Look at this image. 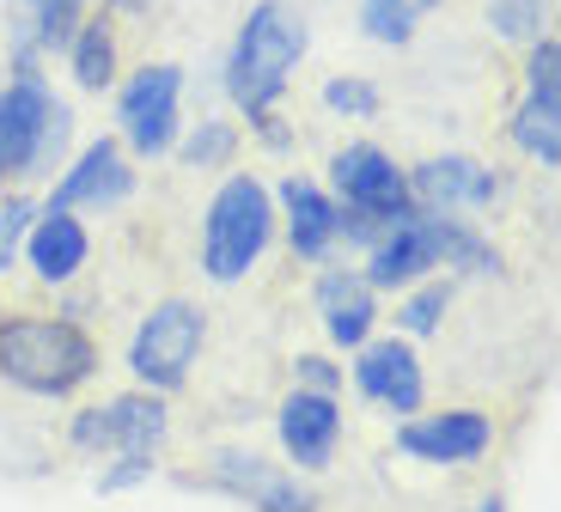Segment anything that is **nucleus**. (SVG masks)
Wrapping results in <instances>:
<instances>
[{"mask_svg":"<svg viewBox=\"0 0 561 512\" xmlns=\"http://www.w3.org/2000/svg\"><path fill=\"white\" fill-rule=\"evenodd\" d=\"M306 49H311V31L299 19V7H287V0H256L239 25L232 56H226V92H232V104L251 123L268 116L275 98L287 92V80H294V68L306 61Z\"/></svg>","mask_w":561,"mask_h":512,"instance_id":"1","label":"nucleus"},{"mask_svg":"<svg viewBox=\"0 0 561 512\" xmlns=\"http://www.w3.org/2000/svg\"><path fill=\"white\" fill-rule=\"evenodd\" d=\"M99 373V348L68 318H7L0 323V378L31 397H73Z\"/></svg>","mask_w":561,"mask_h":512,"instance_id":"2","label":"nucleus"},{"mask_svg":"<svg viewBox=\"0 0 561 512\" xmlns=\"http://www.w3.org/2000/svg\"><path fill=\"white\" fill-rule=\"evenodd\" d=\"M275 238V195L251 178V171H232V178L214 190L208 220H202V269L214 281H239L251 275V263L268 250Z\"/></svg>","mask_w":561,"mask_h":512,"instance_id":"3","label":"nucleus"},{"mask_svg":"<svg viewBox=\"0 0 561 512\" xmlns=\"http://www.w3.org/2000/svg\"><path fill=\"white\" fill-rule=\"evenodd\" d=\"M202 342H208V323H202L196 305L165 299V305H153V311L140 318L135 342H128V373L140 378V390L165 397V390H178L183 378H190Z\"/></svg>","mask_w":561,"mask_h":512,"instance_id":"4","label":"nucleus"},{"mask_svg":"<svg viewBox=\"0 0 561 512\" xmlns=\"http://www.w3.org/2000/svg\"><path fill=\"white\" fill-rule=\"evenodd\" d=\"M330 183H336V208L360 214L385 232V226L409 220L415 214V195H409V171H397V159L373 140H354L330 159Z\"/></svg>","mask_w":561,"mask_h":512,"instance_id":"5","label":"nucleus"},{"mask_svg":"<svg viewBox=\"0 0 561 512\" xmlns=\"http://www.w3.org/2000/svg\"><path fill=\"white\" fill-rule=\"evenodd\" d=\"M446 232H451L446 214H421V208L409 214V220L385 226V232L366 244V287L397 293V287L427 281L434 269H446Z\"/></svg>","mask_w":561,"mask_h":512,"instance_id":"6","label":"nucleus"},{"mask_svg":"<svg viewBox=\"0 0 561 512\" xmlns=\"http://www.w3.org/2000/svg\"><path fill=\"white\" fill-rule=\"evenodd\" d=\"M178 98H183V68H171V61L128 73L123 92H116V123H123L128 152L159 159V152L178 147Z\"/></svg>","mask_w":561,"mask_h":512,"instance_id":"7","label":"nucleus"},{"mask_svg":"<svg viewBox=\"0 0 561 512\" xmlns=\"http://www.w3.org/2000/svg\"><path fill=\"white\" fill-rule=\"evenodd\" d=\"M73 445L80 452H111V457H153L165 445V402L153 390H128L99 409L73 416Z\"/></svg>","mask_w":561,"mask_h":512,"instance_id":"8","label":"nucleus"},{"mask_svg":"<svg viewBox=\"0 0 561 512\" xmlns=\"http://www.w3.org/2000/svg\"><path fill=\"white\" fill-rule=\"evenodd\" d=\"M61 98L43 86V73H25V80L0 86V190L7 178H31L43 152V128L56 116Z\"/></svg>","mask_w":561,"mask_h":512,"instance_id":"9","label":"nucleus"},{"mask_svg":"<svg viewBox=\"0 0 561 512\" xmlns=\"http://www.w3.org/2000/svg\"><path fill=\"white\" fill-rule=\"evenodd\" d=\"M354 390H360L366 402L391 409V416H415V409H421V390H427L415 342H403V335L360 342V348H354Z\"/></svg>","mask_w":561,"mask_h":512,"instance_id":"10","label":"nucleus"},{"mask_svg":"<svg viewBox=\"0 0 561 512\" xmlns=\"http://www.w3.org/2000/svg\"><path fill=\"white\" fill-rule=\"evenodd\" d=\"M494 445V421L482 409H446V416H409L397 428V452L415 464H477Z\"/></svg>","mask_w":561,"mask_h":512,"instance_id":"11","label":"nucleus"},{"mask_svg":"<svg viewBox=\"0 0 561 512\" xmlns=\"http://www.w3.org/2000/svg\"><path fill=\"white\" fill-rule=\"evenodd\" d=\"M128 190H135V166H128L123 140H92L56 178L49 208H116V202H128Z\"/></svg>","mask_w":561,"mask_h":512,"instance_id":"12","label":"nucleus"},{"mask_svg":"<svg viewBox=\"0 0 561 512\" xmlns=\"http://www.w3.org/2000/svg\"><path fill=\"white\" fill-rule=\"evenodd\" d=\"M409 195H415L421 214L489 208L494 195H501V178L489 166H477L470 152H446V159H427V166L409 171Z\"/></svg>","mask_w":561,"mask_h":512,"instance_id":"13","label":"nucleus"},{"mask_svg":"<svg viewBox=\"0 0 561 512\" xmlns=\"http://www.w3.org/2000/svg\"><path fill=\"white\" fill-rule=\"evenodd\" d=\"M275 433H280V452L294 457L299 470H330V457H336V445H342L336 397L294 385V397L280 402V416H275Z\"/></svg>","mask_w":561,"mask_h":512,"instance_id":"14","label":"nucleus"},{"mask_svg":"<svg viewBox=\"0 0 561 512\" xmlns=\"http://www.w3.org/2000/svg\"><path fill=\"white\" fill-rule=\"evenodd\" d=\"M214 488L239 494L251 512H311V488L280 464H263L256 452H220L214 457Z\"/></svg>","mask_w":561,"mask_h":512,"instance_id":"15","label":"nucleus"},{"mask_svg":"<svg viewBox=\"0 0 561 512\" xmlns=\"http://www.w3.org/2000/svg\"><path fill=\"white\" fill-rule=\"evenodd\" d=\"M318 311H323V330H330V342H336V348L373 342L379 299H373L366 275H354V269H323V275H318Z\"/></svg>","mask_w":561,"mask_h":512,"instance_id":"16","label":"nucleus"},{"mask_svg":"<svg viewBox=\"0 0 561 512\" xmlns=\"http://www.w3.org/2000/svg\"><path fill=\"white\" fill-rule=\"evenodd\" d=\"M92 257V232L73 220L68 208H43L25 232V263L37 269V281H73Z\"/></svg>","mask_w":561,"mask_h":512,"instance_id":"17","label":"nucleus"},{"mask_svg":"<svg viewBox=\"0 0 561 512\" xmlns=\"http://www.w3.org/2000/svg\"><path fill=\"white\" fill-rule=\"evenodd\" d=\"M280 214H287V244H294L306 263H323L330 244H336V202H330L311 178H287L280 183Z\"/></svg>","mask_w":561,"mask_h":512,"instance_id":"18","label":"nucleus"},{"mask_svg":"<svg viewBox=\"0 0 561 512\" xmlns=\"http://www.w3.org/2000/svg\"><path fill=\"white\" fill-rule=\"evenodd\" d=\"M68 61H73V80L85 92H104L116 80V37H111V19H85L68 43Z\"/></svg>","mask_w":561,"mask_h":512,"instance_id":"19","label":"nucleus"},{"mask_svg":"<svg viewBox=\"0 0 561 512\" xmlns=\"http://www.w3.org/2000/svg\"><path fill=\"white\" fill-rule=\"evenodd\" d=\"M25 13L31 19L19 31H25V43L43 56V49H68L73 43V31L85 25V0H25Z\"/></svg>","mask_w":561,"mask_h":512,"instance_id":"20","label":"nucleus"},{"mask_svg":"<svg viewBox=\"0 0 561 512\" xmlns=\"http://www.w3.org/2000/svg\"><path fill=\"white\" fill-rule=\"evenodd\" d=\"M439 0H360V31L373 43H409L421 13H434Z\"/></svg>","mask_w":561,"mask_h":512,"instance_id":"21","label":"nucleus"},{"mask_svg":"<svg viewBox=\"0 0 561 512\" xmlns=\"http://www.w3.org/2000/svg\"><path fill=\"white\" fill-rule=\"evenodd\" d=\"M561 104H543V98H525L519 116H513V140H519L531 159L543 166H561Z\"/></svg>","mask_w":561,"mask_h":512,"instance_id":"22","label":"nucleus"},{"mask_svg":"<svg viewBox=\"0 0 561 512\" xmlns=\"http://www.w3.org/2000/svg\"><path fill=\"white\" fill-rule=\"evenodd\" d=\"M451 305V281H415V287L397 299V335L415 342V335H434L439 318H446Z\"/></svg>","mask_w":561,"mask_h":512,"instance_id":"23","label":"nucleus"},{"mask_svg":"<svg viewBox=\"0 0 561 512\" xmlns=\"http://www.w3.org/2000/svg\"><path fill=\"white\" fill-rule=\"evenodd\" d=\"M178 152H183L190 171H220V166H232V152H239V128L232 123H202Z\"/></svg>","mask_w":561,"mask_h":512,"instance_id":"24","label":"nucleus"},{"mask_svg":"<svg viewBox=\"0 0 561 512\" xmlns=\"http://www.w3.org/2000/svg\"><path fill=\"white\" fill-rule=\"evenodd\" d=\"M489 25L501 37H543V0H489Z\"/></svg>","mask_w":561,"mask_h":512,"instance_id":"25","label":"nucleus"},{"mask_svg":"<svg viewBox=\"0 0 561 512\" xmlns=\"http://www.w3.org/2000/svg\"><path fill=\"white\" fill-rule=\"evenodd\" d=\"M31 220H37V208H31L25 195H7V202H0V275H7V269L19 263V250H25Z\"/></svg>","mask_w":561,"mask_h":512,"instance_id":"26","label":"nucleus"},{"mask_svg":"<svg viewBox=\"0 0 561 512\" xmlns=\"http://www.w3.org/2000/svg\"><path fill=\"white\" fill-rule=\"evenodd\" d=\"M531 98H543V104H561V43L556 37H537L531 43Z\"/></svg>","mask_w":561,"mask_h":512,"instance_id":"27","label":"nucleus"},{"mask_svg":"<svg viewBox=\"0 0 561 512\" xmlns=\"http://www.w3.org/2000/svg\"><path fill=\"white\" fill-rule=\"evenodd\" d=\"M323 104L336 116H373L379 111V86L373 80H330L323 86Z\"/></svg>","mask_w":561,"mask_h":512,"instance_id":"28","label":"nucleus"},{"mask_svg":"<svg viewBox=\"0 0 561 512\" xmlns=\"http://www.w3.org/2000/svg\"><path fill=\"white\" fill-rule=\"evenodd\" d=\"M68 135H73V116H68V104H56V116H49V128H43V152H37V171H31V178H56Z\"/></svg>","mask_w":561,"mask_h":512,"instance_id":"29","label":"nucleus"},{"mask_svg":"<svg viewBox=\"0 0 561 512\" xmlns=\"http://www.w3.org/2000/svg\"><path fill=\"white\" fill-rule=\"evenodd\" d=\"M294 378H299V390H323V397H336V385H342V373L323 361V354H299Z\"/></svg>","mask_w":561,"mask_h":512,"instance_id":"30","label":"nucleus"},{"mask_svg":"<svg viewBox=\"0 0 561 512\" xmlns=\"http://www.w3.org/2000/svg\"><path fill=\"white\" fill-rule=\"evenodd\" d=\"M470 512H506V507H501V500L489 494V500H477V507H470Z\"/></svg>","mask_w":561,"mask_h":512,"instance_id":"31","label":"nucleus"}]
</instances>
